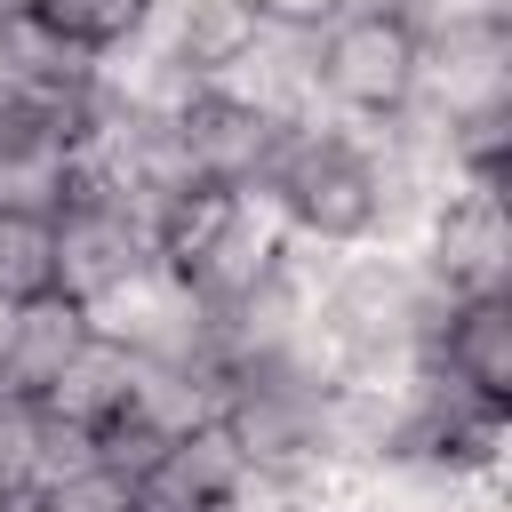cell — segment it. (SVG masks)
I'll list each match as a JSON object with an SVG mask.
<instances>
[{
	"label": "cell",
	"instance_id": "obj_15",
	"mask_svg": "<svg viewBox=\"0 0 512 512\" xmlns=\"http://www.w3.org/2000/svg\"><path fill=\"white\" fill-rule=\"evenodd\" d=\"M88 464H96V432L40 408V440H32V480H24V488H56V480H72V472H88Z\"/></svg>",
	"mask_w": 512,
	"mask_h": 512
},
{
	"label": "cell",
	"instance_id": "obj_1",
	"mask_svg": "<svg viewBox=\"0 0 512 512\" xmlns=\"http://www.w3.org/2000/svg\"><path fill=\"white\" fill-rule=\"evenodd\" d=\"M80 312H88V336L120 344L128 360H176V368L184 360H216V320L184 288V272L168 256H144L128 280H112L104 296H88Z\"/></svg>",
	"mask_w": 512,
	"mask_h": 512
},
{
	"label": "cell",
	"instance_id": "obj_18",
	"mask_svg": "<svg viewBox=\"0 0 512 512\" xmlns=\"http://www.w3.org/2000/svg\"><path fill=\"white\" fill-rule=\"evenodd\" d=\"M256 16H264V24H296V32H320V24L336 16V0H256Z\"/></svg>",
	"mask_w": 512,
	"mask_h": 512
},
{
	"label": "cell",
	"instance_id": "obj_11",
	"mask_svg": "<svg viewBox=\"0 0 512 512\" xmlns=\"http://www.w3.org/2000/svg\"><path fill=\"white\" fill-rule=\"evenodd\" d=\"M144 24H160V40L208 80L216 64H232L256 40V0H176V8H144Z\"/></svg>",
	"mask_w": 512,
	"mask_h": 512
},
{
	"label": "cell",
	"instance_id": "obj_16",
	"mask_svg": "<svg viewBox=\"0 0 512 512\" xmlns=\"http://www.w3.org/2000/svg\"><path fill=\"white\" fill-rule=\"evenodd\" d=\"M160 456H168V432H152L144 416H128V408H120L112 424H96V464H104V472H120V480H144Z\"/></svg>",
	"mask_w": 512,
	"mask_h": 512
},
{
	"label": "cell",
	"instance_id": "obj_6",
	"mask_svg": "<svg viewBox=\"0 0 512 512\" xmlns=\"http://www.w3.org/2000/svg\"><path fill=\"white\" fill-rule=\"evenodd\" d=\"M48 232H56V296H72V304L104 296V288H112V280H128L144 256H160L144 224H128L120 208H96V200L56 208V216H48Z\"/></svg>",
	"mask_w": 512,
	"mask_h": 512
},
{
	"label": "cell",
	"instance_id": "obj_7",
	"mask_svg": "<svg viewBox=\"0 0 512 512\" xmlns=\"http://www.w3.org/2000/svg\"><path fill=\"white\" fill-rule=\"evenodd\" d=\"M176 128H184V152H192L200 184H216V192L256 184L264 160H272V136H280V120H264V112H248V104H224V96H208V88H200V104H192Z\"/></svg>",
	"mask_w": 512,
	"mask_h": 512
},
{
	"label": "cell",
	"instance_id": "obj_19",
	"mask_svg": "<svg viewBox=\"0 0 512 512\" xmlns=\"http://www.w3.org/2000/svg\"><path fill=\"white\" fill-rule=\"evenodd\" d=\"M0 512H48L40 488H0Z\"/></svg>",
	"mask_w": 512,
	"mask_h": 512
},
{
	"label": "cell",
	"instance_id": "obj_14",
	"mask_svg": "<svg viewBox=\"0 0 512 512\" xmlns=\"http://www.w3.org/2000/svg\"><path fill=\"white\" fill-rule=\"evenodd\" d=\"M144 8H152V0H40L32 16H40L48 32H64L72 48H88V56H96V48L128 40V32L144 24Z\"/></svg>",
	"mask_w": 512,
	"mask_h": 512
},
{
	"label": "cell",
	"instance_id": "obj_20",
	"mask_svg": "<svg viewBox=\"0 0 512 512\" xmlns=\"http://www.w3.org/2000/svg\"><path fill=\"white\" fill-rule=\"evenodd\" d=\"M408 0H336V16H400Z\"/></svg>",
	"mask_w": 512,
	"mask_h": 512
},
{
	"label": "cell",
	"instance_id": "obj_4",
	"mask_svg": "<svg viewBox=\"0 0 512 512\" xmlns=\"http://www.w3.org/2000/svg\"><path fill=\"white\" fill-rule=\"evenodd\" d=\"M416 104H432L440 120H472V112H512V24H464L440 40H416Z\"/></svg>",
	"mask_w": 512,
	"mask_h": 512
},
{
	"label": "cell",
	"instance_id": "obj_2",
	"mask_svg": "<svg viewBox=\"0 0 512 512\" xmlns=\"http://www.w3.org/2000/svg\"><path fill=\"white\" fill-rule=\"evenodd\" d=\"M312 80H320V104L344 120L400 112L416 88V32L400 16H328L312 40Z\"/></svg>",
	"mask_w": 512,
	"mask_h": 512
},
{
	"label": "cell",
	"instance_id": "obj_10",
	"mask_svg": "<svg viewBox=\"0 0 512 512\" xmlns=\"http://www.w3.org/2000/svg\"><path fill=\"white\" fill-rule=\"evenodd\" d=\"M128 384H136V360L120 352V344H104V336H88L64 368H56V384L40 392V408L48 416H64V424H112L120 408H128Z\"/></svg>",
	"mask_w": 512,
	"mask_h": 512
},
{
	"label": "cell",
	"instance_id": "obj_13",
	"mask_svg": "<svg viewBox=\"0 0 512 512\" xmlns=\"http://www.w3.org/2000/svg\"><path fill=\"white\" fill-rule=\"evenodd\" d=\"M56 288V232L48 216H0V296H48Z\"/></svg>",
	"mask_w": 512,
	"mask_h": 512
},
{
	"label": "cell",
	"instance_id": "obj_21",
	"mask_svg": "<svg viewBox=\"0 0 512 512\" xmlns=\"http://www.w3.org/2000/svg\"><path fill=\"white\" fill-rule=\"evenodd\" d=\"M32 8H40V0H0V24H8V16H32Z\"/></svg>",
	"mask_w": 512,
	"mask_h": 512
},
{
	"label": "cell",
	"instance_id": "obj_9",
	"mask_svg": "<svg viewBox=\"0 0 512 512\" xmlns=\"http://www.w3.org/2000/svg\"><path fill=\"white\" fill-rule=\"evenodd\" d=\"M432 360H440L448 376H464L472 392L504 400V392H512V296H456Z\"/></svg>",
	"mask_w": 512,
	"mask_h": 512
},
{
	"label": "cell",
	"instance_id": "obj_3",
	"mask_svg": "<svg viewBox=\"0 0 512 512\" xmlns=\"http://www.w3.org/2000/svg\"><path fill=\"white\" fill-rule=\"evenodd\" d=\"M424 272L448 296H504L512 288V216L504 176H448V200L424 240Z\"/></svg>",
	"mask_w": 512,
	"mask_h": 512
},
{
	"label": "cell",
	"instance_id": "obj_8",
	"mask_svg": "<svg viewBox=\"0 0 512 512\" xmlns=\"http://www.w3.org/2000/svg\"><path fill=\"white\" fill-rule=\"evenodd\" d=\"M80 344H88V312L72 296H56V288L48 296H24L16 320H8V344H0V384L24 392V400H40Z\"/></svg>",
	"mask_w": 512,
	"mask_h": 512
},
{
	"label": "cell",
	"instance_id": "obj_22",
	"mask_svg": "<svg viewBox=\"0 0 512 512\" xmlns=\"http://www.w3.org/2000/svg\"><path fill=\"white\" fill-rule=\"evenodd\" d=\"M16 88V64H8V40H0V96Z\"/></svg>",
	"mask_w": 512,
	"mask_h": 512
},
{
	"label": "cell",
	"instance_id": "obj_12",
	"mask_svg": "<svg viewBox=\"0 0 512 512\" xmlns=\"http://www.w3.org/2000/svg\"><path fill=\"white\" fill-rule=\"evenodd\" d=\"M168 464L208 496V504H224L240 480H248V456H240V440L224 432V416H208V424H192V432H176L168 440Z\"/></svg>",
	"mask_w": 512,
	"mask_h": 512
},
{
	"label": "cell",
	"instance_id": "obj_17",
	"mask_svg": "<svg viewBox=\"0 0 512 512\" xmlns=\"http://www.w3.org/2000/svg\"><path fill=\"white\" fill-rule=\"evenodd\" d=\"M40 496H48V512H128V480L104 472V464H88V472H72V480H56Z\"/></svg>",
	"mask_w": 512,
	"mask_h": 512
},
{
	"label": "cell",
	"instance_id": "obj_5",
	"mask_svg": "<svg viewBox=\"0 0 512 512\" xmlns=\"http://www.w3.org/2000/svg\"><path fill=\"white\" fill-rule=\"evenodd\" d=\"M312 40L320 32H296V24H256V40L208 72V96L224 104H248L264 120H312L328 112L320 104V80H312Z\"/></svg>",
	"mask_w": 512,
	"mask_h": 512
}]
</instances>
